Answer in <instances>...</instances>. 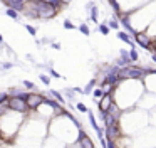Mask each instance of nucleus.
<instances>
[{
    "instance_id": "obj_32",
    "label": "nucleus",
    "mask_w": 156,
    "mask_h": 148,
    "mask_svg": "<svg viewBox=\"0 0 156 148\" xmlns=\"http://www.w3.org/2000/svg\"><path fill=\"white\" fill-rule=\"evenodd\" d=\"M40 2H45V4H51V5H54V7H57L59 10L62 9V5H61V2H59V0H40Z\"/></svg>"
},
{
    "instance_id": "obj_2",
    "label": "nucleus",
    "mask_w": 156,
    "mask_h": 148,
    "mask_svg": "<svg viewBox=\"0 0 156 148\" xmlns=\"http://www.w3.org/2000/svg\"><path fill=\"white\" fill-rule=\"evenodd\" d=\"M24 119H25V115L22 113H15V111H8L5 116L0 118V128H2V140L12 141L15 136H17L18 130L24 125Z\"/></svg>"
},
{
    "instance_id": "obj_14",
    "label": "nucleus",
    "mask_w": 156,
    "mask_h": 148,
    "mask_svg": "<svg viewBox=\"0 0 156 148\" xmlns=\"http://www.w3.org/2000/svg\"><path fill=\"white\" fill-rule=\"evenodd\" d=\"M0 2H2L7 9H14V10H17L18 14H20L22 7H24V4H25V0H0Z\"/></svg>"
},
{
    "instance_id": "obj_33",
    "label": "nucleus",
    "mask_w": 156,
    "mask_h": 148,
    "mask_svg": "<svg viewBox=\"0 0 156 148\" xmlns=\"http://www.w3.org/2000/svg\"><path fill=\"white\" fill-rule=\"evenodd\" d=\"M25 30L30 34V36H34V37L37 36V29H35L34 26H29V24H25Z\"/></svg>"
},
{
    "instance_id": "obj_12",
    "label": "nucleus",
    "mask_w": 156,
    "mask_h": 148,
    "mask_svg": "<svg viewBox=\"0 0 156 148\" xmlns=\"http://www.w3.org/2000/svg\"><path fill=\"white\" fill-rule=\"evenodd\" d=\"M129 64H133L131 62V59H129V52L126 51V49H121L119 51V57H118V61H116V67H119V69H123V67H126V66H129Z\"/></svg>"
},
{
    "instance_id": "obj_37",
    "label": "nucleus",
    "mask_w": 156,
    "mask_h": 148,
    "mask_svg": "<svg viewBox=\"0 0 156 148\" xmlns=\"http://www.w3.org/2000/svg\"><path fill=\"white\" fill-rule=\"evenodd\" d=\"M151 59L156 62V51H153V52H151Z\"/></svg>"
},
{
    "instance_id": "obj_7",
    "label": "nucleus",
    "mask_w": 156,
    "mask_h": 148,
    "mask_svg": "<svg viewBox=\"0 0 156 148\" xmlns=\"http://www.w3.org/2000/svg\"><path fill=\"white\" fill-rule=\"evenodd\" d=\"M143 86H144L146 93H151L156 94V69L154 67H149L146 76L143 77Z\"/></svg>"
},
{
    "instance_id": "obj_41",
    "label": "nucleus",
    "mask_w": 156,
    "mask_h": 148,
    "mask_svg": "<svg viewBox=\"0 0 156 148\" xmlns=\"http://www.w3.org/2000/svg\"><path fill=\"white\" fill-rule=\"evenodd\" d=\"M154 51H156V40H154Z\"/></svg>"
},
{
    "instance_id": "obj_26",
    "label": "nucleus",
    "mask_w": 156,
    "mask_h": 148,
    "mask_svg": "<svg viewBox=\"0 0 156 148\" xmlns=\"http://www.w3.org/2000/svg\"><path fill=\"white\" fill-rule=\"evenodd\" d=\"M64 94H65V98H67L69 101H72V103L76 101V94H74V89H72V88H71V89H65Z\"/></svg>"
},
{
    "instance_id": "obj_11",
    "label": "nucleus",
    "mask_w": 156,
    "mask_h": 148,
    "mask_svg": "<svg viewBox=\"0 0 156 148\" xmlns=\"http://www.w3.org/2000/svg\"><path fill=\"white\" fill-rule=\"evenodd\" d=\"M77 148H96L94 146V141L91 140V138L87 136V133L81 128L79 130V135H77Z\"/></svg>"
},
{
    "instance_id": "obj_19",
    "label": "nucleus",
    "mask_w": 156,
    "mask_h": 148,
    "mask_svg": "<svg viewBox=\"0 0 156 148\" xmlns=\"http://www.w3.org/2000/svg\"><path fill=\"white\" fill-rule=\"evenodd\" d=\"M96 84H98V83H96V79H91V81H89V83L86 84V88H82L84 94H91V93H92V89L96 88Z\"/></svg>"
},
{
    "instance_id": "obj_21",
    "label": "nucleus",
    "mask_w": 156,
    "mask_h": 148,
    "mask_svg": "<svg viewBox=\"0 0 156 148\" xmlns=\"http://www.w3.org/2000/svg\"><path fill=\"white\" fill-rule=\"evenodd\" d=\"M92 99H96V101H99V99H101V98L102 96H104V93H102V89H101V88H94V89H92Z\"/></svg>"
},
{
    "instance_id": "obj_5",
    "label": "nucleus",
    "mask_w": 156,
    "mask_h": 148,
    "mask_svg": "<svg viewBox=\"0 0 156 148\" xmlns=\"http://www.w3.org/2000/svg\"><path fill=\"white\" fill-rule=\"evenodd\" d=\"M136 108L141 109L144 113H149V111H154L156 109V94H151V93H146L141 96V99L138 101Z\"/></svg>"
},
{
    "instance_id": "obj_38",
    "label": "nucleus",
    "mask_w": 156,
    "mask_h": 148,
    "mask_svg": "<svg viewBox=\"0 0 156 148\" xmlns=\"http://www.w3.org/2000/svg\"><path fill=\"white\" fill-rule=\"evenodd\" d=\"M25 59H29V61H32V62L35 61V59H34V57H32V56H30V54H27V56H25Z\"/></svg>"
},
{
    "instance_id": "obj_9",
    "label": "nucleus",
    "mask_w": 156,
    "mask_h": 148,
    "mask_svg": "<svg viewBox=\"0 0 156 148\" xmlns=\"http://www.w3.org/2000/svg\"><path fill=\"white\" fill-rule=\"evenodd\" d=\"M134 42H138V46H141L143 49H146V51H154V40L151 39V37H148L144 32H136L134 34Z\"/></svg>"
},
{
    "instance_id": "obj_31",
    "label": "nucleus",
    "mask_w": 156,
    "mask_h": 148,
    "mask_svg": "<svg viewBox=\"0 0 156 148\" xmlns=\"http://www.w3.org/2000/svg\"><path fill=\"white\" fill-rule=\"evenodd\" d=\"M62 26H64V29H65V30H72V29H76V26H74V24L69 20V19H65Z\"/></svg>"
},
{
    "instance_id": "obj_36",
    "label": "nucleus",
    "mask_w": 156,
    "mask_h": 148,
    "mask_svg": "<svg viewBox=\"0 0 156 148\" xmlns=\"http://www.w3.org/2000/svg\"><path fill=\"white\" fill-rule=\"evenodd\" d=\"M51 47L52 49H61V44L59 42H51Z\"/></svg>"
},
{
    "instance_id": "obj_30",
    "label": "nucleus",
    "mask_w": 156,
    "mask_h": 148,
    "mask_svg": "<svg viewBox=\"0 0 156 148\" xmlns=\"http://www.w3.org/2000/svg\"><path fill=\"white\" fill-rule=\"evenodd\" d=\"M76 109H77V111H81V113H87V111H89V109H87V106L84 105V103H81V101L76 103Z\"/></svg>"
},
{
    "instance_id": "obj_40",
    "label": "nucleus",
    "mask_w": 156,
    "mask_h": 148,
    "mask_svg": "<svg viewBox=\"0 0 156 148\" xmlns=\"http://www.w3.org/2000/svg\"><path fill=\"white\" fill-rule=\"evenodd\" d=\"M0 140H2V128H0Z\"/></svg>"
},
{
    "instance_id": "obj_3",
    "label": "nucleus",
    "mask_w": 156,
    "mask_h": 148,
    "mask_svg": "<svg viewBox=\"0 0 156 148\" xmlns=\"http://www.w3.org/2000/svg\"><path fill=\"white\" fill-rule=\"evenodd\" d=\"M34 7H35L37 20H49V19H54L59 14L57 7H54L51 4H45V2H40V0H34Z\"/></svg>"
},
{
    "instance_id": "obj_24",
    "label": "nucleus",
    "mask_w": 156,
    "mask_h": 148,
    "mask_svg": "<svg viewBox=\"0 0 156 148\" xmlns=\"http://www.w3.org/2000/svg\"><path fill=\"white\" fill-rule=\"evenodd\" d=\"M76 29H79V32H82L84 36H91V30H89V26H87V24H79Z\"/></svg>"
},
{
    "instance_id": "obj_35",
    "label": "nucleus",
    "mask_w": 156,
    "mask_h": 148,
    "mask_svg": "<svg viewBox=\"0 0 156 148\" xmlns=\"http://www.w3.org/2000/svg\"><path fill=\"white\" fill-rule=\"evenodd\" d=\"M59 2H61V5H62V7H65V5H69L71 2H72V0H59Z\"/></svg>"
},
{
    "instance_id": "obj_18",
    "label": "nucleus",
    "mask_w": 156,
    "mask_h": 148,
    "mask_svg": "<svg viewBox=\"0 0 156 148\" xmlns=\"http://www.w3.org/2000/svg\"><path fill=\"white\" fill-rule=\"evenodd\" d=\"M106 24H108L109 29H114V30H119V27H121V26H119V20H118L116 17H111L108 22H106Z\"/></svg>"
},
{
    "instance_id": "obj_39",
    "label": "nucleus",
    "mask_w": 156,
    "mask_h": 148,
    "mask_svg": "<svg viewBox=\"0 0 156 148\" xmlns=\"http://www.w3.org/2000/svg\"><path fill=\"white\" fill-rule=\"evenodd\" d=\"M4 46V36H2V34H0V47Z\"/></svg>"
},
{
    "instance_id": "obj_16",
    "label": "nucleus",
    "mask_w": 156,
    "mask_h": 148,
    "mask_svg": "<svg viewBox=\"0 0 156 148\" xmlns=\"http://www.w3.org/2000/svg\"><path fill=\"white\" fill-rule=\"evenodd\" d=\"M118 39L123 40L124 44H128V46L134 47V40H133V37L129 36L128 32H123V30H118Z\"/></svg>"
},
{
    "instance_id": "obj_8",
    "label": "nucleus",
    "mask_w": 156,
    "mask_h": 148,
    "mask_svg": "<svg viewBox=\"0 0 156 148\" xmlns=\"http://www.w3.org/2000/svg\"><path fill=\"white\" fill-rule=\"evenodd\" d=\"M8 109L15 113H22V115H27L29 113V108H27L25 98H8Z\"/></svg>"
},
{
    "instance_id": "obj_13",
    "label": "nucleus",
    "mask_w": 156,
    "mask_h": 148,
    "mask_svg": "<svg viewBox=\"0 0 156 148\" xmlns=\"http://www.w3.org/2000/svg\"><path fill=\"white\" fill-rule=\"evenodd\" d=\"M114 103V99H113V94H104V96L101 98L98 101V106H99V111H108L109 109V106Z\"/></svg>"
},
{
    "instance_id": "obj_42",
    "label": "nucleus",
    "mask_w": 156,
    "mask_h": 148,
    "mask_svg": "<svg viewBox=\"0 0 156 148\" xmlns=\"http://www.w3.org/2000/svg\"><path fill=\"white\" fill-rule=\"evenodd\" d=\"M92 2H94V0H92Z\"/></svg>"
},
{
    "instance_id": "obj_34",
    "label": "nucleus",
    "mask_w": 156,
    "mask_h": 148,
    "mask_svg": "<svg viewBox=\"0 0 156 148\" xmlns=\"http://www.w3.org/2000/svg\"><path fill=\"white\" fill-rule=\"evenodd\" d=\"M47 72H49V77H61V74H59V72L57 71H54V69H52V67H47Z\"/></svg>"
},
{
    "instance_id": "obj_28",
    "label": "nucleus",
    "mask_w": 156,
    "mask_h": 148,
    "mask_svg": "<svg viewBox=\"0 0 156 148\" xmlns=\"http://www.w3.org/2000/svg\"><path fill=\"white\" fill-rule=\"evenodd\" d=\"M8 111H10V109H8L7 103H0V118H2V116H5Z\"/></svg>"
},
{
    "instance_id": "obj_15",
    "label": "nucleus",
    "mask_w": 156,
    "mask_h": 148,
    "mask_svg": "<svg viewBox=\"0 0 156 148\" xmlns=\"http://www.w3.org/2000/svg\"><path fill=\"white\" fill-rule=\"evenodd\" d=\"M106 113H108L109 116H113V118L116 119V121H121V116H123V113H124V111H123V109H121L119 106L116 105V103H113V105L109 106V109H108Z\"/></svg>"
},
{
    "instance_id": "obj_20",
    "label": "nucleus",
    "mask_w": 156,
    "mask_h": 148,
    "mask_svg": "<svg viewBox=\"0 0 156 148\" xmlns=\"http://www.w3.org/2000/svg\"><path fill=\"white\" fill-rule=\"evenodd\" d=\"M5 15H7L8 19H14V20H18V19H20V14H18L17 10H14V9H7V10H5Z\"/></svg>"
},
{
    "instance_id": "obj_10",
    "label": "nucleus",
    "mask_w": 156,
    "mask_h": 148,
    "mask_svg": "<svg viewBox=\"0 0 156 148\" xmlns=\"http://www.w3.org/2000/svg\"><path fill=\"white\" fill-rule=\"evenodd\" d=\"M104 133H106V136H108V141H118L121 136H124L119 123L111 125V126H104Z\"/></svg>"
},
{
    "instance_id": "obj_29",
    "label": "nucleus",
    "mask_w": 156,
    "mask_h": 148,
    "mask_svg": "<svg viewBox=\"0 0 156 148\" xmlns=\"http://www.w3.org/2000/svg\"><path fill=\"white\" fill-rule=\"evenodd\" d=\"M39 79L44 86H49V84H51V77H49L47 74H39Z\"/></svg>"
},
{
    "instance_id": "obj_17",
    "label": "nucleus",
    "mask_w": 156,
    "mask_h": 148,
    "mask_svg": "<svg viewBox=\"0 0 156 148\" xmlns=\"http://www.w3.org/2000/svg\"><path fill=\"white\" fill-rule=\"evenodd\" d=\"M144 34H146L148 37H151L153 40H156V19L144 29Z\"/></svg>"
},
{
    "instance_id": "obj_4",
    "label": "nucleus",
    "mask_w": 156,
    "mask_h": 148,
    "mask_svg": "<svg viewBox=\"0 0 156 148\" xmlns=\"http://www.w3.org/2000/svg\"><path fill=\"white\" fill-rule=\"evenodd\" d=\"M149 0H116L118 7H119V14H131V12L138 10L139 7L146 5Z\"/></svg>"
},
{
    "instance_id": "obj_22",
    "label": "nucleus",
    "mask_w": 156,
    "mask_h": 148,
    "mask_svg": "<svg viewBox=\"0 0 156 148\" xmlns=\"http://www.w3.org/2000/svg\"><path fill=\"white\" fill-rule=\"evenodd\" d=\"M87 12H89V19H91V20L98 22V14H99V12H98V7H96V4L92 5V7L89 9V10H87Z\"/></svg>"
},
{
    "instance_id": "obj_25",
    "label": "nucleus",
    "mask_w": 156,
    "mask_h": 148,
    "mask_svg": "<svg viewBox=\"0 0 156 148\" xmlns=\"http://www.w3.org/2000/svg\"><path fill=\"white\" fill-rule=\"evenodd\" d=\"M129 52V59H131V62H136L139 59V52L136 51L134 47H131V51H128Z\"/></svg>"
},
{
    "instance_id": "obj_27",
    "label": "nucleus",
    "mask_w": 156,
    "mask_h": 148,
    "mask_svg": "<svg viewBox=\"0 0 156 148\" xmlns=\"http://www.w3.org/2000/svg\"><path fill=\"white\" fill-rule=\"evenodd\" d=\"M98 30L102 34V36H108V34H109V30H111V29L108 27V24H99V26H98Z\"/></svg>"
},
{
    "instance_id": "obj_6",
    "label": "nucleus",
    "mask_w": 156,
    "mask_h": 148,
    "mask_svg": "<svg viewBox=\"0 0 156 148\" xmlns=\"http://www.w3.org/2000/svg\"><path fill=\"white\" fill-rule=\"evenodd\" d=\"M25 103L29 111H35L40 105L44 103V93H37V91H30L25 94Z\"/></svg>"
},
{
    "instance_id": "obj_1",
    "label": "nucleus",
    "mask_w": 156,
    "mask_h": 148,
    "mask_svg": "<svg viewBox=\"0 0 156 148\" xmlns=\"http://www.w3.org/2000/svg\"><path fill=\"white\" fill-rule=\"evenodd\" d=\"M143 94H144L143 81H121L113 91V99L123 111H128L136 108Z\"/></svg>"
},
{
    "instance_id": "obj_23",
    "label": "nucleus",
    "mask_w": 156,
    "mask_h": 148,
    "mask_svg": "<svg viewBox=\"0 0 156 148\" xmlns=\"http://www.w3.org/2000/svg\"><path fill=\"white\" fill-rule=\"evenodd\" d=\"M22 88H24V89H29L27 91V93H30V91H35V84L32 83V81H22Z\"/></svg>"
}]
</instances>
